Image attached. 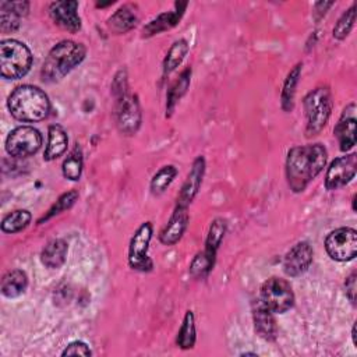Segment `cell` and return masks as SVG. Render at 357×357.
Wrapping results in <instances>:
<instances>
[{
  "label": "cell",
  "mask_w": 357,
  "mask_h": 357,
  "mask_svg": "<svg viewBox=\"0 0 357 357\" xmlns=\"http://www.w3.org/2000/svg\"><path fill=\"white\" fill-rule=\"evenodd\" d=\"M7 107L14 119L26 123H36L49 116L52 105L45 91L39 86L24 84L10 93Z\"/></svg>",
  "instance_id": "cell-2"
},
{
  "label": "cell",
  "mask_w": 357,
  "mask_h": 357,
  "mask_svg": "<svg viewBox=\"0 0 357 357\" xmlns=\"http://www.w3.org/2000/svg\"><path fill=\"white\" fill-rule=\"evenodd\" d=\"M187 6H188V3H185V1H177L174 4V10L173 11L162 13L158 17H155L153 20H151L144 26L142 36H145V38L153 36V35H158V33H160L163 31H167V29H172L173 26H176L180 22V20H181Z\"/></svg>",
  "instance_id": "cell-18"
},
{
  "label": "cell",
  "mask_w": 357,
  "mask_h": 357,
  "mask_svg": "<svg viewBox=\"0 0 357 357\" xmlns=\"http://www.w3.org/2000/svg\"><path fill=\"white\" fill-rule=\"evenodd\" d=\"M215 259L216 257L206 252L205 250H202L201 252H198L191 264H190V273L191 276L197 278V279H204L209 275V272L213 269L215 265Z\"/></svg>",
  "instance_id": "cell-31"
},
{
  "label": "cell",
  "mask_w": 357,
  "mask_h": 357,
  "mask_svg": "<svg viewBox=\"0 0 357 357\" xmlns=\"http://www.w3.org/2000/svg\"><path fill=\"white\" fill-rule=\"evenodd\" d=\"M188 53V42L185 39H177L173 42L163 60V75L173 73L184 60Z\"/></svg>",
  "instance_id": "cell-26"
},
{
  "label": "cell",
  "mask_w": 357,
  "mask_h": 357,
  "mask_svg": "<svg viewBox=\"0 0 357 357\" xmlns=\"http://www.w3.org/2000/svg\"><path fill=\"white\" fill-rule=\"evenodd\" d=\"M328 255L339 262L351 261L357 255V231L353 227H339L328 233L325 238Z\"/></svg>",
  "instance_id": "cell-10"
},
{
  "label": "cell",
  "mask_w": 357,
  "mask_h": 357,
  "mask_svg": "<svg viewBox=\"0 0 357 357\" xmlns=\"http://www.w3.org/2000/svg\"><path fill=\"white\" fill-rule=\"evenodd\" d=\"M356 170H357V155L354 152L336 158L335 160L331 162L325 174L326 190L335 191L344 187L354 178Z\"/></svg>",
  "instance_id": "cell-11"
},
{
  "label": "cell",
  "mask_w": 357,
  "mask_h": 357,
  "mask_svg": "<svg viewBox=\"0 0 357 357\" xmlns=\"http://www.w3.org/2000/svg\"><path fill=\"white\" fill-rule=\"evenodd\" d=\"M113 98L117 128L124 135H134L142 121L141 107L137 96L131 95L128 91H124Z\"/></svg>",
  "instance_id": "cell-6"
},
{
  "label": "cell",
  "mask_w": 357,
  "mask_h": 357,
  "mask_svg": "<svg viewBox=\"0 0 357 357\" xmlns=\"http://www.w3.org/2000/svg\"><path fill=\"white\" fill-rule=\"evenodd\" d=\"M28 287V276L21 269L8 271L1 279V294L7 298H15L25 293Z\"/></svg>",
  "instance_id": "cell-23"
},
{
  "label": "cell",
  "mask_w": 357,
  "mask_h": 357,
  "mask_svg": "<svg viewBox=\"0 0 357 357\" xmlns=\"http://www.w3.org/2000/svg\"><path fill=\"white\" fill-rule=\"evenodd\" d=\"M188 208L176 205L170 219L159 233V241L165 245H174L178 243L188 226Z\"/></svg>",
  "instance_id": "cell-15"
},
{
  "label": "cell",
  "mask_w": 357,
  "mask_h": 357,
  "mask_svg": "<svg viewBox=\"0 0 357 357\" xmlns=\"http://www.w3.org/2000/svg\"><path fill=\"white\" fill-rule=\"evenodd\" d=\"M20 15L8 6V1L0 3V25L1 32H14L20 26Z\"/></svg>",
  "instance_id": "cell-34"
},
{
  "label": "cell",
  "mask_w": 357,
  "mask_h": 357,
  "mask_svg": "<svg viewBox=\"0 0 357 357\" xmlns=\"http://www.w3.org/2000/svg\"><path fill=\"white\" fill-rule=\"evenodd\" d=\"M314 250L308 241L296 243L284 255L283 271L287 276L296 278L308 271L312 264Z\"/></svg>",
  "instance_id": "cell-12"
},
{
  "label": "cell",
  "mask_w": 357,
  "mask_h": 357,
  "mask_svg": "<svg viewBox=\"0 0 357 357\" xmlns=\"http://www.w3.org/2000/svg\"><path fill=\"white\" fill-rule=\"evenodd\" d=\"M259 300L275 314H283L293 308L296 298L287 280L282 278H271L262 283Z\"/></svg>",
  "instance_id": "cell-7"
},
{
  "label": "cell",
  "mask_w": 357,
  "mask_h": 357,
  "mask_svg": "<svg viewBox=\"0 0 357 357\" xmlns=\"http://www.w3.org/2000/svg\"><path fill=\"white\" fill-rule=\"evenodd\" d=\"M275 312L271 311L259 298L252 303V321L254 329L266 342H273L278 337V325Z\"/></svg>",
  "instance_id": "cell-16"
},
{
  "label": "cell",
  "mask_w": 357,
  "mask_h": 357,
  "mask_svg": "<svg viewBox=\"0 0 357 357\" xmlns=\"http://www.w3.org/2000/svg\"><path fill=\"white\" fill-rule=\"evenodd\" d=\"M42 146V134L32 126H18L6 138V151L11 158H28Z\"/></svg>",
  "instance_id": "cell-8"
},
{
  "label": "cell",
  "mask_w": 357,
  "mask_h": 357,
  "mask_svg": "<svg viewBox=\"0 0 357 357\" xmlns=\"http://www.w3.org/2000/svg\"><path fill=\"white\" fill-rule=\"evenodd\" d=\"M153 226L151 222H144L134 231L128 245V265L138 272H149L153 268V262L148 255L149 243L152 240Z\"/></svg>",
  "instance_id": "cell-9"
},
{
  "label": "cell",
  "mask_w": 357,
  "mask_h": 357,
  "mask_svg": "<svg viewBox=\"0 0 357 357\" xmlns=\"http://www.w3.org/2000/svg\"><path fill=\"white\" fill-rule=\"evenodd\" d=\"M356 105L350 103L344 110L337 124L333 128V135L337 138L339 148L342 152L350 151L357 142L356 134V116H354Z\"/></svg>",
  "instance_id": "cell-17"
},
{
  "label": "cell",
  "mask_w": 357,
  "mask_h": 357,
  "mask_svg": "<svg viewBox=\"0 0 357 357\" xmlns=\"http://www.w3.org/2000/svg\"><path fill=\"white\" fill-rule=\"evenodd\" d=\"M205 167H206L205 158L202 155L197 156L191 165V169L187 174L185 181L181 185V190L177 197V205L188 208V205L194 201V198L197 197L201 188V184L205 176Z\"/></svg>",
  "instance_id": "cell-14"
},
{
  "label": "cell",
  "mask_w": 357,
  "mask_h": 357,
  "mask_svg": "<svg viewBox=\"0 0 357 357\" xmlns=\"http://www.w3.org/2000/svg\"><path fill=\"white\" fill-rule=\"evenodd\" d=\"M138 21L135 7L131 4H124L107 20V29L114 35H121L128 32L135 26Z\"/></svg>",
  "instance_id": "cell-21"
},
{
  "label": "cell",
  "mask_w": 357,
  "mask_h": 357,
  "mask_svg": "<svg viewBox=\"0 0 357 357\" xmlns=\"http://www.w3.org/2000/svg\"><path fill=\"white\" fill-rule=\"evenodd\" d=\"M354 21H356V6L351 4L349 10H346L340 18L337 20V22L333 26L332 35L335 39L343 40L346 36H349V33L351 32L353 26H354Z\"/></svg>",
  "instance_id": "cell-33"
},
{
  "label": "cell",
  "mask_w": 357,
  "mask_h": 357,
  "mask_svg": "<svg viewBox=\"0 0 357 357\" xmlns=\"http://www.w3.org/2000/svg\"><path fill=\"white\" fill-rule=\"evenodd\" d=\"M61 356H92V350L85 342L74 340L64 347Z\"/></svg>",
  "instance_id": "cell-35"
},
{
  "label": "cell",
  "mask_w": 357,
  "mask_h": 357,
  "mask_svg": "<svg viewBox=\"0 0 357 357\" xmlns=\"http://www.w3.org/2000/svg\"><path fill=\"white\" fill-rule=\"evenodd\" d=\"M328 160L326 148L317 144L298 145L289 149L286 156V180L296 194L303 192L308 184L324 170Z\"/></svg>",
  "instance_id": "cell-1"
},
{
  "label": "cell",
  "mask_w": 357,
  "mask_h": 357,
  "mask_svg": "<svg viewBox=\"0 0 357 357\" xmlns=\"http://www.w3.org/2000/svg\"><path fill=\"white\" fill-rule=\"evenodd\" d=\"M301 70H303V63H297L286 75L282 92H280V106L284 112H291L294 107V96H296V89L300 82L301 77Z\"/></svg>",
  "instance_id": "cell-22"
},
{
  "label": "cell",
  "mask_w": 357,
  "mask_h": 357,
  "mask_svg": "<svg viewBox=\"0 0 357 357\" xmlns=\"http://www.w3.org/2000/svg\"><path fill=\"white\" fill-rule=\"evenodd\" d=\"M68 145V137L66 130L60 124H52L47 128V144L43 152V159L46 162L56 160L60 158Z\"/></svg>",
  "instance_id": "cell-19"
},
{
  "label": "cell",
  "mask_w": 357,
  "mask_h": 357,
  "mask_svg": "<svg viewBox=\"0 0 357 357\" xmlns=\"http://www.w3.org/2000/svg\"><path fill=\"white\" fill-rule=\"evenodd\" d=\"M344 289H346V296L351 301V304H356V291H357V273L353 271L344 280Z\"/></svg>",
  "instance_id": "cell-36"
},
{
  "label": "cell",
  "mask_w": 357,
  "mask_h": 357,
  "mask_svg": "<svg viewBox=\"0 0 357 357\" xmlns=\"http://www.w3.org/2000/svg\"><path fill=\"white\" fill-rule=\"evenodd\" d=\"M32 215L26 209H15L10 213H7L1 220V230L4 233H20L24 229H26L31 223Z\"/></svg>",
  "instance_id": "cell-28"
},
{
  "label": "cell",
  "mask_w": 357,
  "mask_h": 357,
  "mask_svg": "<svg viewBox=\"0 0 357 357\" xmlns=\"http://www.w3.org/2000/svg\"><path fill=\"white\" fill-rule=\"evenodd\" d=\"M305 134L307 137L318 135L326 126L333 107L332 93L328 86H317L304 98Z\"/></svg>",
  "instance_id": "cell-4"
},
{
  "label": "cell",
  "mask_w": 357,
  "mask_h": 357,
  "mask_svg": "<svg viewBox=\"0 0 357 357\" xmlns=\"http://www.w3.org/2000/svg\"><path fill=\"white\" fill-rule=\"evenodd\" d=\"M197 342V328H195V315L188 310L183 318V322L178 328L176 336V344L181 350H190L195 346Z\"/></svg>",
  "instance_id": "cell-25"
},
{
  "label": "cell",
  "mask_w": 357,
  "mask_h": 357,
  "mask_svg": "<svg viewBox=\"0 0 357 357\" xmlns=\"http://www.w3.org/2000/svg\"><path fill=\"white\" fill-rule=\"evenodd\" d=\"M77 199H78V191H77V190H70V191L61 194V195L57 198V201L49 208V211L38 220V223L42 225L43 222H47V220L52 219L53 216H56V215H59V213H61V212L70 209V208L75 204Z\"/></svg>",
  "instance_id": "cell-32"
},
{
  "label": "cell",
  "mask_w": 357,
  "mask_h": 357,
  "mask_svg": "<svg viewBox=\"0 0 357 357\" xmlns=\"http://www.w3.org/2000/svg\"><path fill=\"white\" fill-rule=\"evenodd\" d=\"M351 337H353V344L357 347V340H356V325H353V329H351Z\"/></svg>",
  "instance_id": "cell-38"
},
{
  "label": "cell",
  "mask_w": 357,
  "mask_h": 357,
  "mask_svg": "<svg viewBox=\"0 0 357 357\" xmlns=\"http://www.w3.org/2000/svg\"><path fill=\"white\" fill-rule=\"evenodd\" d=\"M82 167H84L82 151H81V148L77 145V146L67 155V158L63 160L61 172H63V176H64L67 180L77 181V180H79V177H81V174H82Z\"/></svg>",
  "instance_id": "cell-29"
},
{
  "label": "cell",
  "mask_w": 357,
  "mask_h": 357,
  "mask_svg": "<svg viewBox=\"0 0 357 357\" xmlns=\"http://www.w3.org/2000/svg\"><path fill=\"white\" fill-rule=\"evenodd\" d=\"M332 6H333V1H318V3H315V6H314L315 18H317V20L322 18V17L325 15L326 10L331 8Z\"/></svg>",
  "instance_id": "cell-37"
},
{
  "label": "cell",
  "mask_w": 357,
  "mask_h": 357,
  "mask_svg": "<svg viewBox=\"0 0 357 357\" xmlns=\"http://www.w3.org/2000/svg\"><path fill=\"white\" fill-rule=\"evenodd\" d=\"M32 66L29 47L17 39H3L0 42V74L6 79H20L25 77Z\"/></svg>",
  "instance_id": "cell-5"
},
{
  "label": "cell",
  "mask_w": 357,
  "mask_h": 357,
  "mask_svg": "<svg viewBox=\"0 0 357 357\" xmlns=\"http://www.w3.org/2000/svg\"><path fill=\"white\" fill-rule=\"evenodd\" d=\"M226 229H227L226 220L222 219V218H218L211 223L209 231H208V236H206V241H205V248H204L206 252L216 257L218 248H219V245H220V243L225 237Z\"/></svg>",
  "instance_id": "cell-30"
},
{
  "label": "cell",
  "mask_w": 357,
  "mask_h": 357,
  "mask_svg": "<svg viewBox=\"0 0 357 357\" xmlns=\"http://www.w3.org/2000/svg\"><path fill=\"white\" fill-rule=\"evenodd\" d=\"M177 173H178V170L173 165L162 166L151 178V183H149L151 192L153 195L163 194L169 188V185L173 183V180L176 178Z\"/></svg>",
  "instance_id": "cell-27"
},
{
  "label": "cell",
  "mask_w": 357,
  "mask_h": 357,
  "mask_svg": "<svg viewBox=\"0 0 357 357\" xmlns=\"http://www.w3.org/2000/svg\"><path fill=\"white\" fill-rule=\"evenodd\" d=\"M68 252V244L63 238H53L46 243L40 252L42 264L49 269L60 268L66 259Z\"/></svg>",
  "instance_id": "cell-20"
},
{
  "label": "cell",
  "mask_w": 357,
  "mask_h": 357,
  "mask_svg": "<svg viewBox=\"0 0 357 357\" xmlns=\"http://www.w3.org/2000/svg\"><path fill=\"white\" fill-rule=\"evenodd\" d=\"M86 56V47L74 40H60L47 53L40 77L45 82H57L63 79L71 70L82 63Z\"/></svg>",
  "instance_id": "cell-3"
},
{
  "label": "cell",
  "mask_w": 357,
  "mask_h": 357,
  "mask_svg": "<svg viewBox=\"0 0 357 357\" xmlns=\"http://www.w3.org/2000/svg\"><path fill=\"white\" fill-rule=\"evenodd\" d=\"M78 10V1H54L49 6V14L56 25H59L61 29L77 33L81 29V18L77 13Z\"/></svg>",
  "instance_id": "cell-13"
},
{
  "label": "cell",
  "mask_w": 357,
  "mask_h": 357,
  "mask_svg": "<svg viewBox=\"0 0 357 357\" xmlns=\"http://www.w3.org/2000/svg\"><path fill=\"white\" fill-rule=\"evenodd\" d=\"M191 82V68L187 67L178 77V79L174 81V84L170 86L166 95V117H170L172 113L176 109L177 102L185 95L188 86Z\"/></svg>",
  "instance_id": "cell-24"
}]
</instances>
